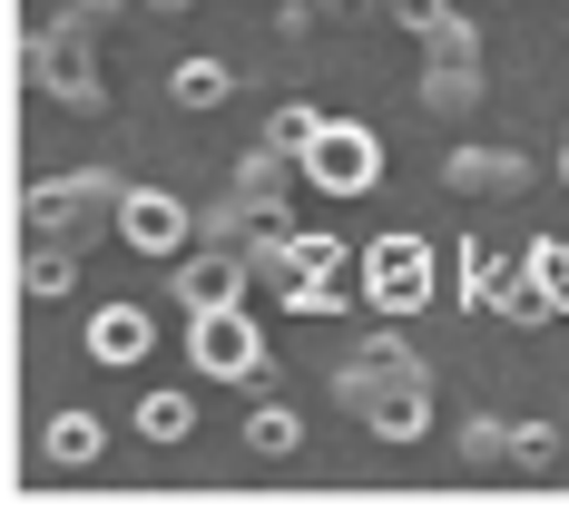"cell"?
I'll return each mask as SVG.
<instances>
[{
  "mask_svg": "<svg viewBox=\"0 0 569 510\" xmlns=\"http://www.w3.org/2000/svg\"><path fill=\"white\" fill-rule=\"evenodd\" d=\"M335 402L363 432H383V442H422V432H432V373H422L393 334H363V353H343Z\"/></svg>",
  "mask_w": 569,
  "mask_h": 510,
  "instance_id": "cell-1",
  "label": "cell"
},
{
  "mask_svg": "<svg viewBox=\"0 0 569 510\" xmlns=\"http://www.w3.org/2000/svg\"><path fill=\"white\" fill-rule=\"evenodd\" d=\"M118 207H128L118 168H69L59 187H30V207H20V217H30L40 236H69V246H79V236L118 227Z\"/></svg>",
  "mask_w": 569,
  "mask_h": 510,
  "instance_id": "cell-2",
  "label": "cell"
},
{
  "mask_svg": "<svg viewBox=\"0 0 569 510\" xmlns=\"http://www.w3.org/2000/svg\"><path fill=\"white\" fill-rule=\"evenodd\" d=\"M373 177H383V138H373V128L325 118V128L305 138V187H325V197H363Z\"/></svg>",
  "mask_w": 569,
  "mask_h": 510,
  "instance_id": "cell-3",
  "label": "cell"
},
{
  "mask_svg": "<svg viewBox=\"0 0 569 510\" xmlns=\"http://www.w3.org/2000/svg\"><path fill=\"white\" fill-rule=\"evenodd\" d=\"M187 353H197L207 383H256V373H266V334L246 324V304H207V314H187Z\"/></svg>",
  "mask_w": 569,
  "mask_h": 510,
  "instance_id": "cell-4",
  "label": "cell"
},
{
  "mask_svg": "<svg viewBox=\"0 0 569 510\" xmlns=\"http://www.w3.org/2000/svg\"><path fill=\"white\" fill-rule=\"evenodd\" d=\"M363 304H373V314H422V304H432V246H422V236L363 246Z\"/></svg>",
  "mask_w": 569,
  "mask_h": 510,
  "instance_id": "cell-5",
  "label": "cell"
},
{
  "mask_svg": "<svg viewBox=\"0 0 569 510\" xmlns=\"http://www.w3.org/2000/svg\"><path fill=\"white\" fill-rule=\"evenodd\" d=\"M246 284H256V266H246V246H197V256H177V304L187 314H207V304H246Z\"/></svg>",
  "mask_w": 569,
  "mask_h": 510,
  "instance_id": "cell-6",
  "label": "cell"
},
{
  "mask_svg": "<svg viewBox=\"0 0 569 510\" xmlns=\"http://www.w3.org/2000/svg\"><path fill=\"white\" fill-rule=\"evenodd\" d=\"M442 187H461V197H520L530 187V158L520 148H452L442 158Z\"/></svg>",
  "mask_w": 569,
  "mask_h": 510,
  "instance_id": "cell-7",
  "label": "cell"
},
{
  "mask_svg": "<svg viewBox=\"0 0 569 510\" xmlns=\"http://www.w3.org/2000/svg\"><path fill=\"white\" fill-rule=\"evenodd\" d=\"M422 109H432V118L481 109V50H471V59H452V50H422Z\"/></svg>",
  "mask_w": 569,
  "mask_h": 510,
  "instance_id": "cell-8",
  "label": "cell"
},
{
  "mask_svg": "<svg viewBox=\"0 0 569 510\" xmlns=\"http://www.w3.org/2000/svg\"><path fill=\"white\" fill-rule=\"evenodd\" d=\"M118 236H128L138 256H177V246H187V207H177V197H148V187H138V197L118 207Z\"/></svg>",
  "mask_w": 569,
  "mask_h": 510,
  "instance_id": "cell-9",
  "label": "cell"
},
{
  "mask_svg": "<svg viewBox=\"0 0 569 510\" xmlns=\"http://www.w3.org/2000/svg\"><path fill=\"white\" fill-rule=\"evenodd\" d=\"M148 343H158V324H148V304H99V324H89V353L99 363H148Z\"/></svg>",
  "mask_w": 569,
  "mask_h": 510,
  "instance_id": "cell-10",
  "label": "cell"
},
{
  "mask_svg": "<svg viewBox=\"0 0 569 510\" xmlns=\"http://www.w3.org/2000/svg\"><path fill=\"white\" fill-rule=\"evenodd\" d=\"M295 177H305V158H295V148H276V138H266V148H256V158H246V168H236V187H246V197H256V207H276L284 187H295Z\"/></svg>",
  "mask_w": 569,
  "mask_h": 510,
  "instance_id": "cell-11",
  "label": "cell"
},
{
  "mask_svg": "<svg viewBox=\"0 0 569 510\" xmlns=\"http://www.w3.org/2000/svg\"><path fill=\"white\" fill-rule=\"evenodd\" d=\"M99 452H109L99 412H59V422H50V461H59V471H89Z\"/></svg>",
  "mask_w": 569,
  "mask_h": 510,
  "instance_id": "cell-12",
  "label": "cell"
},
{
  "mask_svg": "<svg viewBox=\"0 0 569 510\" xmlns=\"http://www.w3.org/2000/svg\"><path fill=\"white\" fill-rule=\"evenodd\" d=\"M295 442H305V422H295L284 402H256V412H246V452L256 461H295Z\"/></svg>",
  "mask_w": 569,
  "mask_h": 510,
  "instance_id": "cell-13",
  "label": "cell"
},
{
  "mask_svg": "<svg viewBox=\"0 0 569 510\" xmlns=\"http://www.w3.org/2000/svg\"><path fill=\"white\" fill-rule=\"evenodd\" d=\"M79 284V256H69V236L59 246H30V266H20V294H40V304H59Z\"/></svg>",
  "mask_w": 569,
  "mask_h": 510,
  "instance_id": "cell-14",
  "label": "cell"
},
{
  "mask_svg": "<svg viewBox=\"0 0 569 510\" xmlns=\"http://www.w3.org/2000/svg\"><path fill=\"white\" fill-rule=\"evenodd\" d=\"M511 276H520V256H501V246H461V294H471V304H501Z\"/></svg>",
  "mask_w": 569,
  "mask_h": 510,
  "instance_id": "cell-15",
  "label": "cell"
},
{
  "mask_svg": "<svg viewBox=\"0 0 569 510\" xmlns=\"http://www.w3.org/2000/svg\"><path fill=\"white\" fill-rule=\"evenodd\" d=\"M227 99H236L227 59H187V69H177V109H227Z\"/></svg>",
  "mask_w": 569,
  "mask_h": 510,
  "instance_id": "cell-16",
  "label": "cell"
},
{
  "mask_svg": "<svg viewBox=\"0 0 569 510\" xmlns=\"http://www.w3.org/2000/svg\"><path fill=\"white\" fill-rule=\"evenodd\" d=\"M138 432H148V442H187V432H197V402L187 393H148L138 402Z\"/></svg>",
  "mask_w": 569,
  "mask_h": 510,
  "instance_id": "cell-17",
  "label": "cell"
},
{
  "mask_svg": "<svg viewBox=\"0 0 569 510\" xmlns=\"http://www.w3.org/2000/svg\"><path fill=\"white\" fill-rule=\"evenodd\" d=\"M530 276H540V294L569 314V236H550V246H530Z\"/></svg>",
  "mask_w": 569,
  "mask_h": 510,
  "instance_id": "cell-18",
  "label": "cell"
},
{
  "mask_svg": "<svg viewBox=\"0 0 569 510\" xmlns=\"http://www.w3.org/2000/svg\"><path fill=\"white\" fill-rule=\"evenodd\" d=\"M461 461H471V471L511 461V422H461Z\"/></svg>",
  "mask_w": 569,
  "mask_h": 510,
  "instance_id": "cell-19",
  "label": "cell"
},
{
  "mask_svg": "<svg viewBox=\"0 0 569 510\" xmlns=\"http://www.w3.org/2000/svg\"><path fill=\"white\" fill-rule=\"evenodd\" d=\"M109 20H118V0H69V10H59V30H69L79 50H89V40L109 30Z\"/></svg>",
  "mask_w": 569,
  "mask_h": 510,
  "instance_id": "cell-20",
  "label": "cell"
},
{
  "mask_svg": "<svg viewBox=\"0 0 569 510\" xmlns=\"http://www.w3.org/2000/svg\"><path fill=\"white\" fill-rule=\"evenodd\" d=\"M550 452H560V432H550V422H511V461H520V471H540Z\"/></svg>",
  "mask_w": 569,
  "mask_h": 510,
  "instance_id": "cell-21",
  "label": "cell"
},
{
  "mask_svg": "<svg viewBox=\"0 0 569 510\" xmlns=\"http://www.w3.org/2000/svg\"><path fill=\"white\" fill-rule=\"evenodd\" d=\"M315 128H325V118H315V109H276V128H266V138H276V148H295V158H305V138H315Z\"/></svg>",
  "mask_w": 569,
  "mask_h": 510,
  "instance_id": "cell-22",
  "label": "cell"
},
{
  "mask_svg": "<svg viewBox=\"0 0 569 510\" xmlns=\"http://www.w3.org/2000/svg\"><path fill=\"white\" fill-rule=\"evenodd\" d=\"M373 10H393L402 30H422V20H432V10H442V0H373Z\"/></svg>",
  "mask_w": 569,
  "mask_h": 510,
  "instance_id": "cell-23",
  "label": "cell"
},
{
  "mask_svg": "<svg viewBox=\"0 0 569 510\" xmlns=\"http://www.w3.org/2000/svg\"><path fill=\"white\" fill-rule=\"evenodd\" d=\"M148 10H158V20H177V10H187V0H148Z\"/></svg>",
  "mask_w": 569,
  "mask_h": 510,
  "instance_id": "cell-24",
  "label": "cell"
},
{
  "mask_svg": "<svg viewBox=\"0 0 569 510\" xmlns=\"http://www.w3.org/2000/svg\"><path fill=\"white\" fill-rule=\"evenodd\" d=\"M560 187H569V148H560Z\"/></svg>",
  "mask_w": 569,
  "mask_h": 510,
  "instance_id": "cell-25",
  "label": "cell"
},
{
  "mask_svg": "<svg viewBox=\"0 0 569 510\" xmlns=\"http://www.w3.org/2000/svg\"><path fill=\"white\" fill-rule=\"evenodd\" d=\"M315 10H335V0H315Z\"/></svg>",
  "mask_w": 569,
  "mask_h": 510,
  "instance_id": "cell-26",
  "label": "cell"
}]
</instances>
